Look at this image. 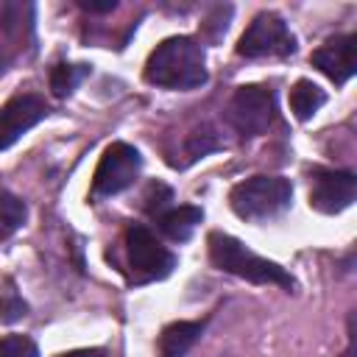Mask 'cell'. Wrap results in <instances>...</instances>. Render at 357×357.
Instances as JSON below:
<instances>
[{
	"label": "cell",
	"mask_w": 357,
	"mask_h": 357,
	"mask_svg": "<svg viewBox=\"0 0 357 357\" xmlns=\"http://www.w3.org/2000/svg\"><path fill=\"white\" fill-rule=\"evenodd\" d=\"M209 78L204 47L192 36H170L145 61V81L165 89H198Z\"/></svg>",
	"instance_id": "6da1fadb"
},
{
	"label": "cell",
	"mask_w": 357,
	"mask_h": 357,
	"mask_svg": "<svg viewBox=\"0 0 357 357\" xmlns=\"http://www.w3.org/2000/svg\"><path fill=\"white\" fill-rule=\"evenodd\" d=\"M206 245H209V259L215 268L231 273V276H240L245 282H254V284H279V287H293V279L284 268H279L276 262L271 259H262L259 254L248 251L237 237L231 234H223V231H212L206 237Z\"/></svg>",
	"instance_id": "7a4b0ae2"
},
{
	"label": "cell",
	"mask_w": 357,
	"mask_h": 357,
	"mask_svg": "<svg viewBox=\"0 0 357 357\" xmlns=\"http://www.w3.org/2000/svg\"><path fill=\"white\" fill-rule=\"evenodd\" d=\"M293 187L282 176H251L231 187L229 206L243 220H271L290 209Z\"/></svg>",
	"instance_id": "3957f363"
},
{
	"label": "cell",
	"mask_w": 357,
	"mask_h": 357,
	"mask_svg": "<svg viewBox=\"0 0 357 357\" xmlns=\"http://www.w3.org/2000/svg\"><path fill=\"white\" fill-rule=\"evenodd\" d=\"M126 265L128 282L148 284L170 276V271L176 268V254L165 248L148 226L134 223L126 229Z\"/></svg>",
	"instance_id": "277c9868"
},
{
	"label": "cell",
	"mask_w": 357,
	"mask_h": 357,
	"mask_svg": "<svg viewBox=\"0 0 357 357\" xmlns=\"http://www.w3.org/2000/svg\"><path fill=\"white\" fill-rule=\"evenodd\" d=\"M237 53L245 59H265V56L284 59V56L296 53V36L290 33L287 22L279 14L262 11L243 31V36L237 42Z\"/></svg>",
	"instance_id": "5b68a950"
},
{
	"label": "cell",
	"mask_w": 357,
	"mask_h": 357,
	"mask_svg": "<svg viewBox=\"0 0 357 357\" xmlns=\"http://www.w3.org/2000/svg\"><path fill=\"white\" fill-rule=\"evenodd\" d=\"M139 170H142L139 151L128 142H112L95 167L92 190H89L92 198H109V195L123 192L126 187H131L137 181Z\"/></svg>",
	"instance_id": "8992f818"
},
{
	"label": "cell",
	"mask_w": 357,
	"mask_h": 357,
	"mask_svg": "<svg viewBox=\"0 0 357 357\" xmlns=\"http://www.w3.org/2000/svg\"><path fill=\"white\" fill-rule=\"evenodd\" d=\"M226 117L231 123V128L240 137H259L271 128L273 117H276V103H273V92L265 86H240L226 109Z\"/></svg>",
	"instance_id": "52a82bcc"
},
{
	"label": "cell",
	"mask_w": 357,
	"mask_h": 357,
	"mask_svg": "<svg viewBox=\"0 0 357 357\" xmlns=\"http://www.w3.org/2000/svg\"><path fill=\"white\" fill-rule=\"evenodd\" d=\"M310 206L324 215H337L354 204L357 195V178L349 170H324L315 167L310 173Z\"/></svg>",
	"instance_id": "ba28073f"
},
{
	"label": "cell",
	"mask_w": 357,
	"mask_h": 357,
	"mask_svg": "<svg viewBox=\"0 0 357 357\" xmlns=\"http://www.w3.org/2000/svg\"><path fill=\"white\" fill-rule=\"evenodd\" d=\"M47 114H50V106L42 95L22 92V95L8 98L0 106V151L11 148L25 131H31Z\"/></svg>",
	"instance_id": "9c48e42d"
},
{
	"label": "cell",
	"mask_w": 357,
	"mask_h": 357,
	"mask_svg": "<svg viewBox=\"0 0 357 357\" xmlns=\"http://www.w3.org/2000/svg\"><path fill=\"white\" fill-rule=\"evenodd\" d=\"M354 45H357V39H354V33H340V36H332V39H326L315 53H312V64L329 78V81H335L337 86L340 84H346L351 75H354Z\"/></svg>",
	"instance_id": "30bf717a"
},
{
	"label": "cell",
	"mask_w": 357,
	"mask_h": 357,
	"mask_svg": "<svg viewBox=\"0 0 357 357\" xmlns=\"http://www.w3.org/2000/svg\"><path fill=\"white\" fill-rule=\"evenodd\" d=\"M33 3H3L0 6V33L14 47H33Z\"/></svg>",
	"instance_id": "8fae6325"
},
{
	"label": "cell",
	"mask_w": 357,
	"mask_h": 357,
	"mask_svg": "<svg viewBox=\"0 0 357 357\" xmlns=\"http://www.w3.org/2000/svg\"><path fill=\"white\" fill-rule=\"evenodd\" d=\"M156 226L159 231L173 240V243H187L192 237V231L198 229V223L204 220V209L201 206H192V204H184V206H167L165 212H159L156 218Z\"/></svg>",
	"instance_id": "7c38bea8"
},
{
	"label": "cell",
	"mask_w": 357,
	"mask_h": 357,
	"mask_svg": "<svg viewBox=\"0 0 357 357\" xmlns=\"http://www.w3.org/2000/svg\"><path fill=\"white\" fill-rule=\"evenodd\" d=\"M206 321H176L159 335V357H184L204 335Z\"/></svg>",
	"instance_id": "4fadbf2b"
},
{
	"label": "cell",
	"mask_w": 357,
	"mask_h": 357,
	"mask_svg": "<svg viewBox=\"0 0 357 357\" xmlns=\"http://www.w3.org/2000/svg\"><path fill=\"white\" fill-rule=\"evenodd\" d=\"M324 103H326V92L318 84L301 78V81H296L290 86V109H293V114L298 120H310Z\"/></svg>",
	"instance_id": "5bb4252c"
},
{
	"label": "cell",
	"mask_w": 357,
	"mask_h": 357,
	"mask_svg": "<svg viewBox=\"0 0 357 357\" xmlns=\"http://www.w3.org/2000/svg\"><path fill=\"white\" fill-rule=\"evenodd\" d=\"M89 75V64H53L50 67V89L56 98H67L84 78Z\"/></svg>",
	"instance_id": "9a60e30c"
},
{
	"label": "cell",
	"mask_w": 357,
	"mask_h": 357,
	"mask_svg": "<svg viewBox=\"0 0 357 357\" xmlns=\"http://www.w3.org/2000/svg\"><path fill=\"white\" fill-rule=\"evenodd\" d=\"M25 215H28L25 201L0 187V240L11 237L25 223Z\"/></svg>",
	"instance_id": "2e32d148"
},
{
	"label": "cell",
	"mask_w": 357,
	"mask_h": 357,
	"mask_svg": "<svg viewBox=\"0 0 357 357\" xmlns=\"http://www.w3.org/2000/svg\"><path fill=\"white\" fill-rule=\"evenodd\" d=\"M25 312H28V304L22 301L17 284H14L11 279H0V318H3L6 324H14V321H20Z\"/></svg>",
	"instance_id": "e0dca14e"
},
{
	"label": "cell",
	"mask_w": 357,
	"mask_h": 357,
	"mask_svg": "<svg viewBox=\"0 0 357 357\" xmlns=\"http://www.w3.org/2000/svg\"><path fill=\"white\" fill-rule=\"evenodd\" d=\"M0 357H39V349L25 335H6L0 337Z\"/></svg>",
	"instance_id": "ac0fdd59"
},
{
	"label": "cell",
	"mask_w": 357,
	"mask_h": 357,
	"mask_svg": "<svg viewBox=\"0 0 357 357\" xmlns=\"http://www.w3.org/2000/svg\"><path fill=\"white\" fill-rule=\"evenodd\" d=\"M170 201H173V192H170V187L167 184H162V181H153L151 187H148V192H145V209L156 218L159 212H165L167 206H170Z\"/></svg>",
	"instance_id": "d6986e66"
},
{
	"label": "cell",
	"mask_w": 357,
	"mask_h": 357,
	"mask_svg": "<svg viewBox=\"0 0 357 357\" xmlns=\"http://www.w3.org/2000/svg\"><path fill=\"white\" fill-rule=\"evenodd\" d=\"M78 6L84 11H92V14H103V11H114L117 8V0H106V3H92V0H78Z\"/></svg>",
	"instance_id": "ffe728a7"
},
{
	"label": "cell",
	"mask_w": 357,
	"mask_h": 357,
	"mask_svg": "<svg viewBox=\"0 0 357 357\" xmlns=\"http://www.w3.org/2000/svg\"><path fill=\"white\" fill-rule=\"evenodd\" d=\"M59 357H106V351L103 349H75V351H67Z\"/></svg>",
	"instance_id": "44dd1931"
},
{
	"label": "cell",
	"mask_w": 357,
	"mask_h": 357,
	"mask_svg": "<svg viewBox=\"0 0 357 357\" xmlns=\"http://www.w3.org/2000/svg\"><path fill=\"white\" fill-rule=\"evenodd\" d=\"M6 67H8V53L0 50V73H6Z\"/></svg>",
	"instance_id": "7402d4cb"
},
{
	"label": "cell",
	"mask_w": 357,
	"mask_h": 357,
	"mask_svg": "<svg viewBox=\"0 0 357 357\" xmlns=\"http://www.w3.org/2000/svg\"><path fill=\"white\" fill-rule=\"evenodd\" d=\"M340 357H354V346H351V343H349V349H346V351H343V354H340Z\"/></svg>",
	"instance_id": "603a6c76"
}]
</instances>
